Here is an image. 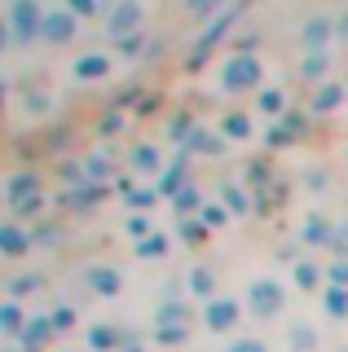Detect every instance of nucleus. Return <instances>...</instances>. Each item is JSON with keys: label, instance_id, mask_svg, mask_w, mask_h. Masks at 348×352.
I'll use <instances>...</instances> for the list:
<instances>
[{"label": "nucleus", "instance_id": "obj_38", "mask_svg": "<svg viewBox=\"0 0 348 352\" xmlns=\"http://www.w3.org/2000/svg\"><path fill=\"white\" fill-rule=\"evenodd\" d=\"M230 352H265V344L260 339H238V344H230Z\"/></svg>", "mask_w": 348, "mask_h": 352}, {"label": "nucleus", "instance_id": "obj_27", "mask_svg": "<svg viewBox=\"0 0 348 352\" xmlns=\"http://www.w3.org/2000/svg\"><path fill=\"white\" fill-rule=\"evenodd\" d=\"M260 110H269V115L282 110V93H278V88H265V93H260Z\"/></svg>", "mask_w": 348, "mask_h": 352}, {"label": "nucleus", "instance_id": "obj_29", "mask_svg": "<svg viewBox=\"0 0 348 352\" xmlns=\"http://www.w3.org/2000/svg\"><path fill=\"white\" fill-rule=\"evenodd\" d=\"M67 9H71L75 18H89V14H97L102 5H97V0H67Z\"/></svg>", "mask_w": 348, "mask_h": 352}, {"label": "nucleus", "instance_id": "obj_19", "mask_svg": "<svg viewBox=\"0 0 348 352\" xmlns=\"http://www.w3.org/2000/svg\"><path fill=\"white\" fill-rule=\"evenodd\" d=\"M163 251H168V242H163L159 234H150L146 242H137V256H141V260H159Z\"/></svg>", "mask_w": 348, "mask_h": 352}, {"label": "nucleus", "instance_id": "obj_45", "mask_svg": "<svg viewBox=\"0 0 348 352\" xmlns=\"http://www.w3.org/2000/svg\"><path fill=\"white\" fill-rule=\"evenodd\" d=\"M124 352H141V348H124Z\"/></svg>", "mask_w": 348, "mask_h": 352}, {"label": "nucleus", "instance_id": "obj_9", "mask_svg": "<svg viewBox=\"0 0 348 352\" xmlns=\"http://www.w3.org/2000/svg\"><path fill=\"white\" fill-rule=\"evenodd\" d=\"M331 36H335L331 18H309V22H304V44H309V49H322Z\"/></svg>", "mask_w": 348, "mask_h": 352}, {"label": "nucleus", "instance_id": "obj_31", "mask_svg": "<svg viewBox=\"0 0 348 352\" xmlns=\"http://www.w3.org/2000/svg\"><path fill=\"white\" fill-rule=\"evenodd\" d=\"M128 234H133L137 242H146L150 238V220L146 216H133V220H128Z\"/></svg>", "mask_w": 348, "mask_h": 352}, {"label": "nucleus", "instance_id": "obj_5", "mask_svg": "<svg viewBox=\"0 0 348 352\" xmlns=\"http://www.w3.org/2000/svg\"><path fill=\"white\" fill-rule=\"evenodd\" d=\"M203 322H208V330H230L238 322V300H208Z\"/></svg>", "mask_w": 348, "mask_h": 352}, {"label": "nucleus", "instance_id": "obj_30", "mask_svg": "<svg viewBox=\"0 0 348 352\" xmlns=\"http://www.w3.org/2000/svg\"><path fill=\"white\" fill-rule=\"evenodd\" d=\"M322 71H326V58H322V53H309V62H304V75H309V80H322Z\"/></svg>", "mask_w": 348, "mask_h": 352}, {"label": "nucleus", "instance_id": "obj_11", "mask_svg": "<svg viewBox=\"0 0 348 352\" xmlns=\"http://www.w3.org/2000/svg\"><path fill=\"white\" fill-rule=\"evenodd\" d=\"M89 286H93L97 295H115V291H119V273L97 264V269H89Z\"/></svg>", "mask_w": 348, "mask_h": 352}, {"label": "nucleus", "instance_id": "obj_22", "mask_svg": "<svg viewBox=\"0 0 348 352\" xmlns=\"http://www.w3.org/2000/svg\"><path fill=\"white\" fill-rule=\"evenodd\" d=\"M340 93H344L340 84H322V93L313 97V110H331L335 102H340Z\"/></svg>", "mask_w": 348, "mask_h": 352}, {"label": "nucleus", "instance_id": "obj_15", "mask_svg": "<svg viewBox=\"0 0 348 352\" xmlns=\"http://www.w3.org/2000/svg\"><path fill=\"white\" fill-rule=\"evenodd\" d=\"M190 150H199V154H221V137L208 128H194L190 132Z\"/></svg>", "mask_w": 348, "mask_h": 352}, {"label": "nucleus", "instance_id": "obj_46", "mask_svg": "<svg viewBox=\"0 0 348 352\" xmlns=\"http://www.w3.org/2000/svg\"><path fill=\"white\" fill-rule=\"evenodd\" d=\"M9 352H18V348H9Z\"/></svg>", "mask_w": 348, "mask_h": 352}, {"label": "nucleus", "instance_id": "obj_25", "mask_svg": "<svg viewBox=\"0 0 348 352\" xmlns=\"http://www.w3.org/2000/svg\"><path fill=\"white\" fill-rule=\"evenodd\" d=\"M296 282L304 286V291H313V286H318V269H313L309 260H300V264H296Z\"/></svg>", "mask_w": 348, "mask_h": 352}, {"label": "nucleus", "instance_id": "obj_34", "mask_svg": "<svg viewBox=\"0 0 348 352\" xmlns=\"http://www.w3.org/2000/svg\"><path fill=\"white\" fill-rule=\"evenodd\" d=\"M181 238H186V242H199L203 238V225H199V220H181Z\"/></svg>", "mask_w": 348, "mask_h": 352}, {"label": "nucleus", "instance_id": "obj_7", "mask_svg": "<svg viewBox=\"0 0 348 352\" xmlns=\"http://www.w3.org/2000/svg\"><path fill=\"white\" fill-rule=\"evenodd\" d=\"M36 194H40V185H36V176H31V172H18L14 181L5 185V198H9L14 207H18V203H27V198H36Z\"/></svg>", "mask_w": 348, "mask_h": 352}, {"label": "nucleus", "instance_id": "obj_1", "mask_svg": "<svg viewBox=\"0 0 348 352\" xmlns=\"http://www.w3.org/2000/svg\"><path fill=\"white\" fill-rule=\"evenodd\" d=\"M282 304H287V295H282V282L260 278V282L247 286V308H252L256 317H278Z\"/></svg>", "mask_w": 348, "mask_h": 352}, {"label": "nucleus", "instance_id": "obj_16", "mask_svg": "<svg viewBox=\"0 0 348 352\" xmlns=\"http://www.w3.org/2000/svg\"><path fill=\"white\" fill-rule=\"evenodd\" d=\"M89 344H93L97 352H115V348H119V330H111V326H93V330H89Z\"/></svg>", "mask_w": 348, "mask_h": 352}, {"label": "nucleus", "instance_id": "obj_13", "mask_svg": "<svg viewBox=\"0 0 348 352\" xmlns=\"http://www.w3.org/2000/svg\"><path fill=\"white\" fill-rule=\"evenodd\" d=\"M225 137H234V141H247V137H252V119H247V115H238V110H230V115H225Z\"/></svg>", "mask_w": 348, "mask_h": 352}, {"label": "nucleus", "instance_id": "obj_36", "mask_svg": "<svg viewBox=\"0 0 348 352\" xmlns=\"http://www.w3.org/2000/svg\"><path fill=\"white\" fill-rule=\"evenodd\" d=\"M49 322H53V330H67V326L75 322V313H71V308H58V313H53Z\"/></svg>", "mask_w": 348, "mask_h": 352}, {"label": "nucleus", "instance_id": "obj_24", "mask_svg": "<svg viewBox=\"0 0 348 352\" xmlns=\"http://www.w3.org/2000/svg\"><path fill=\"white\" fill-rule=\"evenodd\" d=\"M304 238H309V242H326V238H331V225H326V220H318V216H313L309 225H304Z\"/></svg>", "mask_w": 348, "mask_h": 352}, {"label": "nucleus", "instance_id": "obj_23", "mask_svg": "<svg viewBox=\"0 0 348 352\" xmlns=\"http://www.w3.org/2000/svg\"><path fill=\"white\" fill-rule=\"evenodd\" d=\"M84 172H89V181H106V176H111V163H106L102 154H93V159H84Z\"/></svg>", "mask_w": 348, "mask_h": 352}, {"label": "nucleus", "instance_id": "obj_4", "mask_svg": "<svg viewBox=\"0 0 348 352\" xmlns=\"http://www.w3.org/2000/svg\"><path fill=\"white\" fill-rule=\"evenodd\" d=\"M137 27H141V5H137V0H119L111 14H106V31L119 36V40L137 36Z\"/></svg>", "mask_w": 348, "mask_h": 352}, {"label": "nucleus", "instance_id": "obj_10", "mask_svg": "<svg viewBox=\"0 0 348 352\" xmlns=\"http://www.w3.org/2000/svg\"><path fill=\"white\" fill-rule=\"evenodd\" d=\"M106 71H111V58H102V53H89V58L75 62V75H80V80H102Z\"/></svg>", "mask_w": 348, "mask_h": 352}, {"label": "nucleus", "instance_id": "obj_12", "mask_svg": "<svg viewBox=\"0 0 348 352\" xmlns=\"http://www.w3.org/2000/svg\"><path fill=\"white\" fill-rule=\"evenodd\" d=\"M0 251H5V256H23V251H27V238H23V229H18V225L0 229Z\"/></svg>", "mask_w": 348, "mask_h": 352}, {"label": "nucleus", "instance_id": "obj_3", "mask_svg": "<svg viewBox=\"0 0 348 352\" xmlns=\"http://www.w3.org/2000/svg\"><path fill=\"white\" fill-rule=\"evenodd\" d=\"M260 84V62L252 58V53H238V58L225 62L221 71V88H230V93H243V88Z\"/></svg>", "mask_w": 348, "mask_h": 352}, {"label": "nucleus", "instance_id": "obj_41", "mask_svg": "<svg viewBox=\"0 0 348 352\" xmlns=\"http://www.w3.org/2000/svg\"><path fill=\"white\" fill-rule=\"evenodd\" d=\"M36 286H40V278H18L14 282V295H27V291H36Z\"/></svg>", "mask_w": 348, "mask_h": 352}, {"label": "nucleus", "instance_id": "obj_33", "mask_svg": "<svg viewBox=\"0 0 348 352\" xmlns=\"http://www.w3.org/2000/svg\"><path fill=\"white\" fill-rule=\"evenodd\" d=\"M199 216H203V225H221V220H225V207H199Z\"/></svg>", "mask_w": 348, "mask_h": 352}, {"label": "nucleus", "instance_id": "obj_28", "mask_svg": "<svg viewBox=\"0 0 348 352\" xmlns=\"http://www.w3.org/2000/svg\"><path fill=\"white\" fill-rule=\"evenodd\" d=\"M159 344H186V326H159Z\"/></svg>", "mask_w": 348, "mask_h": 352}, {"label": "nucleus", "instance_id": "obj_35", "mask_svg": "<svg viewBox=\"0 0 348 352\" xmlns=\"http://www.w3.org/2000/svg\"><path fill=\"white\" fill-rule=\"evenodd\" d=\"M331 286H348V260L331 264Z\"/></svg>", "mask_w": 348, "mask_h": 352}, {"label": "nucleus", "instance_id": "obj_21", "mask_svg": "<svg viewBox=\"0 0 348 352\" xmlns=\"http://www.w3.org/2000/svg\"><path fill=\"white\" fill-rule=\"evenodd\" d=\"M212 286H216V278H212L208 269H194L190 273V291L194 295H208V300H212Z\"/></svg>", "mask_w": 348, "mask_h": 352}, {"label": "nucleus", "instance_id": "obj_40", "mask_svg": "<svg viewBox=\"0 0 348 352\" xmlns=\"http://www.w3.org/2000/svg\"><path fill=\"white\" fill-rule=\"evenodd\" d=\"M14 212H18V216H36V212H40V194H36V198H27V203H18Z\"/></svg>", "mask_w": 348, "mask_h": 352}, {"label": "nucleus", "instance_id": "obj_17", "mask_svg": "<svg viewBox=\"0 0 348 352\" xmlns=\"http://www.w3.org/2000/svg\"><path fill=\"white\" fill-rule=\"evenodd\" d=\"M0 326H5V335H23V330H27V326H23V308H18L14 300L0 308Z\"/></svg>", "mask_w": 348, "mask_h": 352}, {"label": "nucleus", "instance_id": "obj_14", "mask_svg": "<svg viewBox=\"0 0 348 352\" xmlns=\"http://www.w3.org/2000/svg\"><path fill=\"white\" fill-rule=\"evenodd\" d=\"M326 313L331 317H348V286H326Z\"/></svg>", "mask_w": 348, "mask_h": 352}, {"label": "nucleus", "instance_id": "obj_32", "mask_svg": "<svg viewBox=\"0 0 348 352\" xmlns=\"http://www.w3.org/2000/svg\"><path fill=\"white\" fill-rule=\"evenodd\" d=\"M155 198H159V190H133V194H128V203H133V207H150Z\"/></svg>", "mask_w": 348, "mask_h": 352}, {"label": "nucleus", "instance_id": "obj_20", "mask_svg": "<svg viewBox=\"0 0 348 352\" xmlns=\"http://www.w3.org/2000/svg\"><path fill=\"white\" fill-rule=\"evenodd\" d=\"M133 168H137V172H155V168H159V154L150 150V146H137V150H133Z\"/></svg>", "mask_w": 348, "mask_h": 352}, {"label": "nucleus", "instance_id": "obj_6", "mask_svg": "<svg viewBox=\"0 0 348 352\" xmlns=\"http://www.w3.org/2000/svg\"><path fill=\"white\" fill-rule=\"evenodd\" d=\"M40 36L53 40V44L71 40L75 36V14H71V9H62V14H45V31H40Z\"/></svg>", "mask_w": 348, "mask_h": 352}, {"label": "nucleus", "instance_id": "obj_26", "mask_svg": "<svg viewBox=\"0 0 348 352\" xmlns=\"http://www.w3.org/2000/svg\"><path fill=\"white\" fill-rule=\"evenodd\" d=\"M172 207H177V212H181V216H190V207H199V194H194V190H190V185H186V190H181L177 198H172Z\"/></svg>", "mask_w": 348, "mask_h": 352}, {"label": "nucleus", "instance_id": "obj_8", "mask_svg": "<svg viewBox=\"0 0 348 352\" xmlns=\"http://www.w3.org/2000/svg\"><path fill=\"white\" fill-rule=\"evenodd\" d=\"M49 339H53V322H49V317H31L27 330H23V344H27L31 352H40Z\"/></svg>", "mask_w": 348, "mask_h": 352}, {"label": "nucleus", "instance_id": "obj_37", "mask_svg": "<svg viewBox=\"0 0 348 352\" xmlns=\"http://www.w3.org/2000/svg\"><path fill=\"white\" fill-rule=\"evenodd\" d=\"M225 198H230V207H234V212H247V198H243V190L225 185Z\"/></svg>", "mask_w": 348, "mask_h": 352}, {"label": "nucleus", "instance_id": "obj_18", "mask_svg": "<svg viewBox=\"0 0 348 352\" xmlns=\"http://www.w3.org/2000/svg\"><path fill=\"white\" fill-rule=\"evenodd\" d=\"M97 194H102L97 185H75V190H67V203H71V207H93Z\"/></svg>", "mask_w": 348, "mask_h": 352}, {"label": "nucleus", "instance_id": "obj_44", "mask_svg": "<svg viewBox=\"0 0 348 352\" xmlns=\"http://www.w3.org/2000/svg\"><path fill=\"white\" fill-rule=\"evenodd\" d=\"M119 124H124L119 115H106V119H102V132H119Z\"/></svg>", "mask_w": 348, "mask_h": 352}, {"label": "nucleus", "instance_id": "obj_42", "mask_svg": "<svg viewBox=\"0 0 348 352\" xmlns=\"http://www.w3.org/2000/svg\"><path fill=\"white\" fill-rule=\"evenodd\" d=\"M216 5H221V0H190V9H194V14H212Z\"/></svg>", "mask_w": 348, "mask_h": 352}, {"label": "nucleus", "instance_id": "obj_2", "mask_svg": "<svg viewBox=\"0 0 348 352\" xmlns=\"http://www.w3.org/2000/svg\"><path fill=\"white\" fill-rule=\"evenodd\" d=\"M36 31H45V14H40L36 0H14L9 5V36H14L18 44L31 40Z\"/></svg>", "mask_w": 348, "mask_h": 352}, {"label": "nucleus", "instance_id": "obj_39", "mask_svg": "<svg viewBox=\"0 0 348 352\" xmlns=\"http://www.w3.org/2000/svg\"><path fill=\"white\" fill-rule=\"evenodd\" d=\"M291 335H296V348H300V352L313 344V330H309V326H296V330H291Z\"/></svg>", "mask_w": 348, "mask_h": 352}, {"label": "nucleus", "instance_id": "obj_43", "mask_svg": "<svg viewBox=\"0 0 348 352\" xmlns=\"http://www.w3.org/2000/svg\"><path fill=\"white\" fill-rule=\"evenodd\" d=\"M119 49H124V53H128V58H133V53L141 49V40H137V36H124V40H119Z\"/></svg>", "mask_w": 348, "mask_h": 352}]
</instances>
